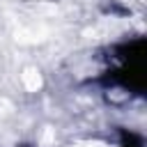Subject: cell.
I'll use <instances>...</instances> for the list:
<instances>
[{
    "mask_svg": "<svg viewBox=\"0 0 147 147\" xmlns=\"http://www.w3.org/2000/svg\"><path fill=\"white\" fill-rule=\"evenodd\" d=\"M115 67L108 71L110 83H117L126 90H133L136 94H142L145 90V39L138 37L133 41H126L113 51Z\"/></svg>",
    "mask_w": 147,
    "mask_h": 147,
    "instance_id": "obj_1",
    "label": "cell"
},
{
    "mask_svg": "<svg viewBox=\"0 0 147 147\" xmlns=\"http://www.w3.org/2000/svg\"><path fill=\"white\" fill-rule=\"evenodd\" d=\"M119 138H122V147H142V138L133 131H126L122 129L119 131Z\"/></svg>",
    "mask_w": 147,
    "mask_h": 147,
    "instance_id": "obj_2",
    "label": "cell"
}]
</instances>
